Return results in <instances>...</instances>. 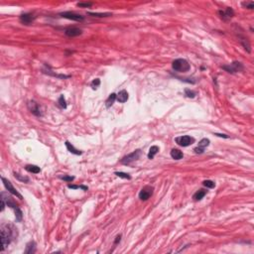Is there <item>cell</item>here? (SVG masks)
Returning <instances> with one entry per match:
<instances>
[{"mask_svg": "<svg viewBox=\"0 0 254 254\" xmlns=\"http://www.w3.org/2000/svg\"><path fill=\"white\" fill-rule=\"evenodd\" d=\"M17 236V229L12 224H4L1 226V242H2V250L4 251L14 237Z\"/></svg>", "mask_w": 254, "mask_h": 254, "instance_id": "obj_1", "label": "cell"}, {"mask_svg": "<svg viewBox=\"0 0 254 254\" xmlns=\"http://www.w3.org/2000/svg\"><path fill=\"white\" fill-rule=\"evenodd\" d=\"M172 68L178 73H187L191 70V65L185 59H176L172 63Z\"/></svg>", "mask_w": 254, "mask_h": 254, "instance_id": "obj_2", "label": "cell"}, {"mask_svg": "<svg viewBox=\"0 0 254 254\" xmlns=\"http://www.w3.org/2000/svg\"><path fill=\"white\" fill-rule=\"evenodd\" d=\"M142 155V151L140 149H137V150H135V151H133L132 153L130 154H128V155L126 156H124L122 159L120 160V163L122 164V165H130V164H132L133 162H135V161H137L139 160V158L141 157Z\"/></svg>", "mask_w": 254, "mask_h": 254, "instance_id": "obj_3", "label": "cell"}, {"mask_svg": "<svg viewBox=\"0 0 254 254\" xmlns=\"http://www.w3.org/2000/svg\"><path fill=\"white\" fill-rule=\"evenodd\" d=\"M221 68L225 71H227V73L229 74H236V73H240V71H244V66H243V64L240 62H232L229 65H224V66H221Z\"/></svg>", "mask_w": 254, "mask_h": 254, "instance_id": "obj_4", "label": "cell"}, {"mask_svg": "<svg viewBox=\"0 0 254 254\" xmlns=\"http://www.w3.org/2000/svg\"><path fill=\"white\" fill-rule=\"evenodd\" d=\"M175 141L179 145V146H182V147H188V146L194 144L195 143V138L192 137V136H189V135H184V136H179L176 139H175Z\"/></svg>", "mask_w": 254, "mask_h": 254, "instance_id": "obj_5", "label": "cell"}, {"mask_svg": "<svg viewBox=\"0 0 254 254\" xmlns=\"http://www.w3.org/2000/svg\"><path fill=\"white\" fill-rule=\"evenodd\" d=\"M154 193V188L152 186H145V187H143L141 189V191L139 192V199L141 200V201H147L152 196Z\"/></svg>", "mask_w": 254, "mask_h": 254, "instance_id": "obj_6", "label": "cell"}, {"mask_svg": "<svg viewBox=\"0 0 254 254\" xmlns=\"http://www.w3.org/2000/svg\"><path fill=\"white\" fill-rule=\"evenodd\" d=\"M2 179V182H3V185H4V187L6 188V190L7 191H8L10 194H12V195H14V196H16L18 199H20V200H23V196H22V195L21 194H19V193H18V191L17 190L15 189L12 186V184H11V182L10 181H8L7 180V179H5L4 177H2L1 178Z\"/></svg>", "mask_w": 254, "mask_h": 254, "instance_id": "obj_7", "label": "cell"}, {"mask_svg": "<svg viewBox=\"0 0 254 254\" xmlns=\"http://www.w3.org/2000/svg\"><path fill=\"white\" fill-rule=\"evenodd\" d=\"M60 16L63 17V18H66V19H69V20L77 21V22H81V21L84 20V16H81V15H80V14H77V13H74V12H71V11L60 13Z\"/></svg>", "mask_w": 254, "mask_h": 254, "instance_id": "obj_8", "label": "cell"}, {"mask_svg": "<svg viewBox=\"0 0 254 254\" xmlns=\"http://www.w3.org/2000/svg\"><path fill=\"white\" fill-rule=\"evenodd\" d=\"M27 106H28V109L30 110V112H31L32 114H34L35 116H38V117H39V116H42V112H41L40 105H39L36 101H28Z\"/></svg>", "mask_w": 254, "mask_h": 254, "instance_id": "obj_9", "label": "cell"}, {"mask_svg": "<svg viewBox=\"0 0 254 254\" xmlns=\"http://www.w3.org/2000/svg\"><path fill=\"white\" fill-rule=\"evenodd\" d=\"M219 15L223 21H228L234 16V11H233V9L230 8V7H227V8H225L223 10H219Z\"/></svg>", "mask_w": 254, "mask_h": 254, "instance_id": "obj_10", "label": "cell"}, {"mask_svg": "<svg viewBox=\"0 0 254 254\" xmlns=\"http://www.w3.org/2000/svg\"><path fill=\"white\" fill-rule=\"evenodd\" d=\"M209 143H210L209 139H207V138L202 139V140L199 142V145L194 149L195 153L196 154H203V152H205L206 148L209 145Z\"/></svg>", "mask_w": 254, "mask_h": 254, "instance_id": "obj_11", "label": "cell"}, {"mask_svg": "<svg viewBox=\"0 0 254 254\" xmlns=\"http://www.w3.org/2000/svg\"><path fill=\"white\" fill-rule=\"evenodd\" d=\"M36 19V16L31 13H23L20 15V22L24 25H30Z\"/></svg>", "mask_w": 254, "mask_h": 254, "instance_id": "obj_12", "label": "cell"}, {"mask_svg": "<svg viewBox=\"0 0 254 254\" xmlns=\"http://www.w3.org/2000/svg\"><path fill=\"white\" fill-rule=\"evenodd\" d=\"M81 33H83V31H81V29H78V28H77V27H69L65 30L66 36L71 37V38L78 37V36L81 35Z\"/></svg>", "mask_w": 254, "mask_h": 254, "instance_id": "obj_13", "label": "cell"}, {"mask_svg": "<svg viewBox=\"0 0 254 254\" xmlns=\"http://www.w3.org/2000/svg\"><path fill=\"white\" fill-rule=\"evenodd\" d=\"M42 71H43V74H48V76L55 77V78H70V76H65V74H59L54 73V71L51 70V68L48 67V66H45V69H43Z\"/></svg>", "mask_w": 254, "mask_h": 254, "instance_id": "obj_14", "label": "cell"}, {"mask_svg": "<svg viewBox=\"0 0 254 254\" xmlns=\"http://www.w3.org/2000/svg\"><path fill=\"white\" fill-rule=\"evenodd\" d=\"M128 98H129V94H128V92L125 91V89L119 91L116 95V101L118 102H120V103L126 102L128 101Z\"/></svg>", "mask_w": 254, "mask_h": 254, "instance_id": "obj_15", "label": "cell"}, {"mask_svg": "<svg viewBox=\"0 0 254 254\" xmlns=\"http://www.w3.org/2000/svg\"><path fill=\"white\" fill-rule=\"evenodd\" d=\"M207 194V191L206 190H203V189H200L199 191H196L194 196H193V199L195 200V201H201L203 198H205V196Z\"/></svg>", "mask_w": 254, "mask_h": 254, "instance_id": "obj_16", "label": "cell"}, {"mask_svg": "<svg viewBox=\"0 0 254 254\" xmlns=\"http://www.w3.org/2000/svg\"><path fill=\"white\" fill-rule=\"evenodd\" d=\"M66 147L68 149V151L71 152V154H74V155H81L83 154V152L81 151V150H78L77 148H74V146L71 144V143H70L69 141H66Z\"/></svg>", "mask_w": 254, "mask_h": 254, "instance_id": "obj_17", "label": "cell"}, {"mask_svg": "<svg viewBox=\"0 0 254 254\" xmlns=\"http://www.w3.org/2000/svg\"><path fill=\"white\" fill-rule=\"evenodd\" d=\"M170 155L174 160H181V159H183V157H184L183 152L180 151L179 149H172Z\"/></svg>", "mask_w": 254, "mask_h": 254, "instance_id": "obj_18", "label": "cell"}, {"mask_svg": "<svg viewBox=\"0 0 254 254\" xmlns=\"http://www.w3.org/2000/svg\"><path fill=\"white\" fill-rule=\"evenodd\" d=\"M36 252V242L30 241L26 245V249H25V253L26 254H33Z\"/></svg>", "mask_w": 254, "mask_h": 254, "instance_id": "obj_19", "label": "cell"}, {"mask_svg": "<svg viewBox=\"0 0 254 254\" xmlns=\"http://www.w3.org/2000/svg\"><path fill=\"white\" fill-rule=\"evenodd\" d=\"M239 41H240L241 45L243 46V48H244L246 51H247L248 53L251 52V49H250V43L247 40V38L242 37V36H239Z\"/></svg>", "mask_w": 254, "mask_h": 254, "instance_id": "obj_20", "label": "cell"}, {"mask_svg": "<svg viewBox=\"0 0 254 254\" xmlns=\"http://www.w3.org/2000/svg\"><path fill=\"white\" fill-rule=\"evenodd\" d=\"M160 151V149L158 146H156V145H154V146H151V148L149 149V153H148V159L150 160H152L154 157H155L156 154H158Z\"/></svg>", "mask_w": 254, "mask_h": 254, "instance_id": "obj_21", "label": "cell"}, {"mask_svg": "<svg viewBox=\"0 0 254 254\" xmlns=\"http://www.w3.org/2000/svg\"><path fill=\"white\" fill-rule=\"evenodd\" d=\"M25 170L28 171L29 173H33V174H39L41 172L40 167L36 165H26L25 166Z\"/></svg>", "mask_w": 254, "mask_h": 254, "instance_id": "obj_22", "label": "cell"}, {"mask_svg": "<svg viewBox=\"0 0 254 254\" xmlns=\"http://www.w3.org/2000/svg\"><path fill=\"white\" fill-rule=\"evenodd\" d=\"M116 95L117 94H109L108 97H107V99L105 101V106L107 108H109V107H111L113 105L114 101H116Z\"/></svg>", "mask_w": 254, "mask_h": 254, "instance_id": "obj_23", "label": "cell"}, {"mask_svg": "<svg viewBox=\"0 0 254 254\" xmlns=\"http://www.w3.org/2000/svg\"><path fill=\"white\" fill-rule=\"evenodd\" d=\"M88 15H91L92 17H97V18H103V17H109L112 16L111 13H94V12H87Z\"/></svg>", "mask_w": 254, "mask_h": 254, "instance_id": "obj_24", "label": "cell"}, {"mask_svg": "<svg viewBox=\"0 0 254 254\" xmlns=\"http://www.w3.org/2000/svg\"><path fill=\"white\" fill-rule=\"evenodd\" d=\"M14 177H15L18 181H20V182H23V183H29L30 182V179L28 178V177H24V176H21L20 174H18L16 173V172H14Z\"/></svg>", "mask_w": 254, "mask_h": 254, "instance_id": "obj_25", "label": "cell"}, {"mask_svg": "<svg viewBox=\"0 0 254 254\" xmlns=\"http://www.w3.org/2000/svg\"><path fill=\"white\" fill-rule=\"evenodd\" d=\"M15 210V217H16V221L18 223H20L21 220L23 219V213H22V210L20 209V207H17V209H14Z\"/></svg>", "mask_w": 254, "mask_h": 254, "instance_id": "obj_26", "label": "cell"}, {"mask_svg": "<svg viewBox=\"0 0 254 254\" xmlns=\"http://www.w3.org/2000/svg\"><path fill=\"white\" fill-rule=\"evenodd\" d=\"M114 175H116L117 177L122 178V179H126V180H131V176L129 174L124 173V172H115Z\"/></svg>", "mask_w": 254, "mask_h": 254, "instance_id": "obj_27", "label": "cell"}, {"mask_svg": "<svg viewBox=\"0 0 254 254\" xmlns=\"http://www.w3.org/2000/svg\"><path fill=\"white\" fill-rule=\"evenodd\" d=\"M58 103H59V105L61 106V108H64V109L67 108V102H66L65 96H64V95H61L60 97H59Z\"/></svg>", "mask_w": 254, "mask_h": 254, "instance_id": "obj_28", "label": "cell"}, {"mask_svg": "<svg viewBox=\"0 0 254 254\" xmlns=\"http://www.w3.org/2000/svg\"><path fill=\"white\" fill-rule=\"evenodd\" d=\"M185 95L187 96V97L194 98V97H196V92L194 91H191V89H189V88H186V89H185Z\"/></svg>", "mask_w": 254, "mask_h": 254, "instance_id": "obj_29", "label": "cell"}, {"mask_svg": "<svg viewBox=\"0 0 254 254\" xmlns=\"http://www.w3.org/2000/svg\"><path fill=\"white\" fill-rule=\"evenodd\" d=\"M203 185L205 186L206 188H209V189H213L214 187H216V183L213 181H210V180H206V181H203Z\"/></svg>", "mask_w": 254, "mask_h": 254, "instance_id": "obj_30", "label": "cell"}, {"mask_svg": "<svg viewBox=\"0 0 254 254\" xmlns=\"http://www.w3.org/2000/svg\"><path fill=\"white\" fill-rule=\"evenodd\" d=\"M68 188H69V189H73V190L81 189V190H84V192H87V190H88V188H87V187H85V186H83V185L76 186V185H71V184H69V185H68Z\"/></svg>", "mask_w": 254, "mask_h": 254, "instance_id": "obj_31", "label": "cell"}, {"mask_svg": "<svg viewBox=\"0 0 254 254\" xmlns=\"http://www.w3.org/2000/svg\"><path fill=\"white\" fill-rule=\"evenodd\" d=\"M99 85H101V80L99 78H94L91 84V87H92V89H96Z\"/></svg>", "mask_w": 254, "mask_h": 254, "instance_id": "obj_32", "label": "cell"}, {"mask_svg": "<svg viewBox=\"0 0 254 254\" xmlns=\"http://www.w3.org/2000/svg\"><path fill=\"white\" fill-rule=\"evenodd\" d=\"M241 5L244 7V8H247V9H253L254 8V2L252 1H244L241 3Z\"/></svg>", "mask_w": 254, "mask_h": 254, "instance_id": "obj_33", "label": "cell"}, {"mask_svg": "<svg viewBox=\"0 0 254 254\" xmlns=\"http://www.w3.org/2000/svg\"><path fill=\"white\" fill-rule=\"evenodd\" d=\"M78 7H81V8H89V7L92 6V3L91 2H81V3H78L77 4Z\"/></svg>", "mask_w": 254, "mask_h": 254, "instance_id": "obj_34", "label": "cell"}, {"mask_svg": "<svg viewBox=\"0 0 254 254\" xmlns=\"http://www.w3.org/2000/svg\"><path fill=\"white\" fill-rule=\"evenodd\" d=\"M60 179H62V180L68 182V183H70V182L74 180V177H73V176H60Z\"/></svg>", "mask_w": 254, "mask_h": 254, "instance_id": "obj_35", "label": "cell"}, {"mask_svg": "<svg viewBox=\"0 0 254 254\" xmlns=\"http://www.w3.org/2000/svg\"><path fill=\"white\" fill-rule=\"evenodd\" d=\"M121 236H122V235H121V234H118V235H116V237H115V240H114V243H113V244H114V246H115V245H117V244H118V243L120 242V240H121Z\"/></svg>", "mask_w": 254, "mask_h": 254, "instance_id": "obj_36", "label": "cell"}, {"mask_svg": "<svg viewBox=\"0 0 254 254\" xmlns=\"http://www.w3.org/2000/svg\"><path fill=\"white\" fill-rule=\"evenodd\" d=\"M5 206H6V203H5L4 200L1 199V212H3V210H4Z\"/></svg>", "mask_w": 254, "mask_h": 254, "instance_id": "obj_37", "label": "cell"}, {"mask_svg": "<svg viewBox=\"0 0 254 254\" xmlns=\"http://www.w3.org/2000/svg\"><path fill=\"white\" fill-rule=\"evenodd\" d=\"M214 135L217 136V137H223V138H229L227 135H225V134H219V133H214Z\"/></svg>", "mask_w": 254, "mask_h": 254, "instance_id": "obj_38", "label": "cell"}]
</instances>
